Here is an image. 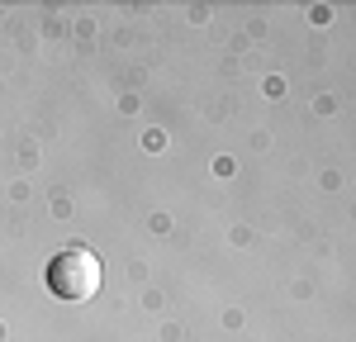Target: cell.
Segmentation results:
<instances>
[{
    "label": "cell",
    "instance_id": "1",
    "mask_svg": "<svg viewBox=\"0 0 356 342\" xmlns=\"http://www.w3.org/2000/svg\"><path fill=\"white\" fill-rule=\"evenodd\" d=\"M48 285L62 300H90L100 290V256L90 247H62L48 261Z\"/></svg>",
    "mask_w": 356,
    "mask_h": 342
}]
</instances>
